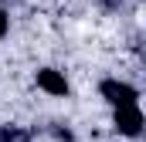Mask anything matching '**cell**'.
Masks as SVG:
<instances>
[{
	"mask_svg": "<svg viewBox=\"0 0 146 142\" xmlns=\"http://www.w3.org/2000/svg\"><path fill=\"white\" fill-rule=\"evenodd\" d=\"M115 129H119L122 135H139V132H143V112H139L136 102L115 108Z\"/></svg>",
	"mask_w": 146,
	"mask_h": 142,
	"instance_id": "cell-1",
	"label": "cell"
},
{
	"mask_svg": "<svg viewBox=\"0 0 146 142\" xmlns=\"http://www.w3.org/2000/svg\"><path fill=\"white\" fill-rule=\"evenodd\" d=\"M102 98L106 102H112V105L119 108V105H133L136 102V88L133 85H126V81H115V78H109V81H102Z\"/></svg>",
	"mask_w": 146,
	"mask_h": 142,
	"instance_id": "cell-2",
	"label": "cell"
},
{
	"mask_svg": "<svg viewBox=\"0 0 146 142\" xmlns=\"http://www.w3.org/2000/svg\"><path fill=\"white\" fill-rule=\"evenodd\" d=\"M37 85H41L48 95H68V81H65L54 68H41L37 71Z\"/></svg>",
	"mask_w": 146,
	"mask_h": 142,
	"instance_id": "cell-3",
	"label": "cell"
},
{
	"mask_svg": "<svg viewBox=\"0 0 146 142\" xmlns=\"http://www.w3.org/2000/svg\"><path fill=\"white\" fill-rule=\"evenodd\" d=\"M0 142H27V132H21V129H3V132H0Z\"/></svg>",
	"mask_w": 146,
	"mask_h": 142,
	"instance_id": "cell-4",
	"label": "cell"
},
{
	"mask_svg": "<svg viewBox=\"0 0 146 142\" xmlns=\"http://www.w3.org/2000/svg\"><path fill=\"white\" fill-rule=\"evenodd\" d=\"M7 34V14H3V7H0V37Z\"/></svg>",
	"mask_w": 146,
	"mask_h": 142,
	"instance_id": "cell-5",
	"label": "cell"
}]
</instances>
